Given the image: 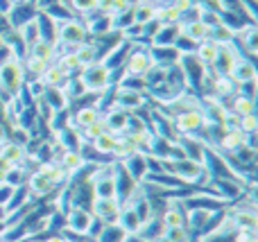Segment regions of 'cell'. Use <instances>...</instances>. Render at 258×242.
Returning a JSON list of instances; mask_svg holds the SVG:
<instances>
[{"label":"cell","instance_id":"6da1fadb","mask_svg":"<svg viewBox=\"0 0 258 242\" xmlns=\"http://www.w3.org/2000/svg\"><path fill=\"white\" fill-rule=\"evenodd\" d=\"M77 79L84 84L86 93L91 95H100L109 89L111 84V68H107L102 61H95L91 66H84L77 72Z\"/></svg>","mask_w":258,"mask_h":242},{"label":"cell","instance_id":"7a4b0ae2","mask_svg":"<svg viewBox=\"0 0 258 242\" xmlns=\"http://www.w3.org/2000/svg\"><path fill=\"white\" fill-rule=\"evenodd\" d=\"M25 86V72H23V59L14 57L0 68V91L16 98L18 91Z\"/></svg>","mask_w":258,"mask_h":242},{"label":"cell","instance_id":"3957f363","mask_svg":"<svg viewBox=\"0 0 258 242\" xmlns=\"http://www.w3.org/2000/svg\"><path fill=\"white\" fill-rule=\"evenodd\" d=\"M152 57H150V50L147 48H134L132 45V50H129V54H127V59L122 61V75L125 77H143L147 70L152 68Z\"/></svg>","mask_w":258,"mask_h":242},{"label":"cell","instance_id":"277c9868","mask_svg":"<svg viewBox=\"0 0 258 242\" xmlns=\"http://www.w3.org/2000/svg\"><path fill=\"white\" fill-rule=\"evenodd\" d=\"M91 222H93V215H91L89 208L71 206V208H68V213L63 215V231H66V233H71V235L86 238Z\"/></svg>","mask_w":258,"mask_h":242},{"label":"cell","instance_id":"5b68a950","mask_svg":"<svg viewBox=\"0 0 258 242\" xmlns=\"http://www.w3.org/2000/svg\"><path fill=\"white\" fill-rule=\"evenodd\" d=\"M177 66L181 68L183 77H186L188 89H200V84L206 77V66L197 59V54L195 52H181L179 54Z\"/></svg>","mask_w":258,"mask_h":242},{"label":"cell","instance_id":"8992f818","mask_svg":"<svg viewBox=\"0 0 258 242\" xmlns=\"http://www.w3.org/2000/svg\"><path fill=\"white\" fill-rule=\"evenodd\" d=\"M113 107L125 109L127 113H136L141 109H147V93L127 89V86H116L113 89Z\"/></svg>","mask_w":258,"mask_h":242},{"label":"cell","instance_id":"52a82bcc","mask_svg":"<svg viewBox=\"0 0 258 242\" xmlns=\"http://www.w3.org/2000/svg\"><path fill=\"white\" fill-rule=\"evenodd\" d=\"M172 125L179 136H195V134H200L206 122H204V116H202L200 109H190V111H183V113H179V116H174Z\"/></svg>","mask_w":258,"mask_h":242},{"label":"cell","instance_id":"ba28073f","mask_svg":"<svg viewBox=\"0 0 258 242\" xmlns=\"http://www.w3.org/2000/svg\"><path fill=\"white\" fill-rule=\"evenodd\" d=\"M120 202L116 197L111 199H102V197H95L93 204H91V215L95 220H100L102 224H116L118 215H120Z\"/></svg>","mask_w":258,"mask_h":242},{"label":"cell","instance_id":"9c48e42d","mask_svg":"<svg viewBox=\"0 0 258 242\" xmlns=\"http://www.w3.org/2000/svg\"><path fill=\"white\" fill-rule=\"evenodd\" d=\"M25 186H27V193H30L32 199H43V197H48V195H52L54 190H59V186L54 184L52 179H48L41 170L30 172Z\"/></svg>","mask_w":258,"mask_h":242},{"label":"cell","instance_id":"30bf717a","mask_svg":"<svg viewBox=\"0 0 258 242\" xmlns=\"http://www.w3.org/2000/svg\"><path fill=\"white\" fill-rule=\"evenodd\" d=\"M186 206H183L181 199H168V206L161 213V222H163V229H172V226H186Z\"/></svg>","mask_w":258,"mask_h":242},{"label":"cell","instance_id":"8fae6325","mask_svg":"<svg viewBox=\"0 0 258 242\" xmlns=\"http://www.w3.org/2000/svg\"><path fill=\"white\" fill-rule=\"evenodd\" d=\"M36 12H39V9H34V3L12 5V9L5 14V16H7V25L12 27V30H18V27L25 25L27 21H32V18L36 16Z\"/></svg>","mask_w":258,"mask_h":242},{"label":"cell","instance_id":"7c38bea8","mask_svg":"<svg viewBox=\"0 0 258 242\" xmlns=\"http://www.w3.org/2000/svg\"><path fill=\"white\" fill-rule=\"evenodd\" d=\"M177 143L181 145L186 158H190V161H197V163H204V158H206V145L202 143L200 138H195V136H177Z\"/></svg>","mask_w":258,"mask_h":242},{"label":"cell","instance_id":"4fadbf2b","mask_svg":"<svg viewBox=\"0 0 258 242\" xmlns=\"http://www.w3.org/2000/svg\"><path fill=\"white\" fill-rule=\"evenodd\" d=\"M127 118H129V113L120 107H109L107 111L102 113V120H104V125H107V131H111V134H125Z\"/></svg>","mask_w":258,"mask_h":242},{"label":"cell","instance_id":"5bb4252c","mask_svg":"<svg viewBox=\"0 0 258 242\" xmlns=\"http://www.w3.org/2000/svg\"><path fill=\"white\" fill-rule=\"evenodd\" d=\"M36 79H39L45 89H63V84L68 82V75L54 61H50L48 66L43 68V72L36 77Z\"/></svg>","mask_w":258,"mask_h":242},{"label":"cell","instance_id":"9a60e30c","mask_svg":"<svg viewBox=\"0 0 258 242\" xmlns=\"http://www.w3.org/2000/svg\"><path fill=\"white\" fill-rule=\"evenodd\" d=\"M102 116V113L98 111V107L95 104H84V107H80L77 111H71V127L77 131H82L84 127H89L93 120H98V118Z\"/></svg>","mask_w":258,"mask_h":242},{"label":"cell","instance_id":"2e32d148","mask_svg":"<svg viewBox=\"0 0 258 242\" xmlns=\"http://www.w3.org/2000/svg\"><path fill=\"white\" fill-rule=\"evenodd\" d=\"M258 30L254 23H245V25L240 27V30L236 32V43H240L242 48L247 50V57H254V54L258 52Z\"/></svg>","mask_w":258,"mask_h":242},{"label":"cell","instance_id":"e0dca14e","mask_svg":"<svg viewBox=\"0 0 258 242\" xmlns=\"http://www.w3.org/2000/svg\"><path fill=\"white\" fill-rule=\"evenodd\" d=\"M229 77H231L236 84H245V82H254L256 79V63L251 57H240L236 61V66H233V70L229 72Z\"/></svg>","mask_w":258,"mask_h":242},{"label":"cell","instance_id":"ac0fdd59","mask_svg":"<svg viewBox=\"0 0 258 242\" xmlns=\"http://www.w3.org/2000/svg\"><path fill=\"white\" fill-rule=\"evenodd\" d=\"M73 52H75L77 61L82 63V68L91 66V63H95V61H100V59H102V54H100V48L91 39H86L84 43L75 45V48H73Z\"/></svg>","mask_w":258,"mask_h":242},{"label":"cell","instance_id":"d6986e66","mask_svg":"<svg viewBox=\"0 0 258 242\" xmlns=\"http://www.w3.org/2000/svg\"><path fill=\"white\" fill-rule=\"evenodd\" d=\"M59 166H61V170H63V175L71 179L73 175H77V172L82 170V168L86 166L84 163V158L80 156V152L77 149H63V154L59 156Z\"/></svg>","mask_w":258,"mask_h":242},{"label":"cell","instance_id":"ffe728a7","mask_svg":"<svg viewBox=\"0 0 258 242\" xmlns=\"http://www.w3.org/2000/svg\"><path fill=\"white\" fill-rule=\"evenodd\" d=\"M245 138H247V134H242L240 129H224L215 149H218V152L229 154V152H233V149L242 147V145H245Z\"/></svg>","mask_w":258,"mask_h":242},{"label":"cell","instance_id":"44dd1931","mask_svg":"<svg viewBox=\"0 0 258 242\" xmlns=\"http://www.w3.org/2000/svg\"><path fill=\"white\" fill-rule=\"evenodd\" d=\"M150 57L154 63H161V66H172V63L179 61V50L174 45H165V48H159V45H150Z\"/></svg>","mask_w":258,"mask_h":242},{"label":"cell","instance_id":"7402d4cb","mask_svg":"<svg viewBox=\"0 0 258 242\" xmlns=\"http://www.w3.org/2000/svg\"><path fill=\"white\" fill-rule=\"evenodd\" d=\"M52 136L57 140H52V143H57L59 147L63 149H80L82 147V136L77 129H73V127H63V129L59 131H52Z\"/></svg>","mask_w":258,"mask_h":242},{"label":"cell","instance_id":"603a6c76","mask_svg":"<svg viewBox=\"0 0 258 242\" xmlns=\"http://www.w3.org/2000/svg\"><path fill=\"white\" fill-rule=\"evenodd\" d=\"M181 34L179 25H161L156 30V34L150 39V45H159V48H165V45H174Z\"/></svg>","mask_w":258,"mask_h":242},{"label":"cell","instance_id":"cb8c5ba5","mask_svg":"<svg viewBox=\"0 0 258 242\" xmlns=\"http://www.w3.org/2000/svg\"><path fill=\"white\" fill-rule=\"evenodd\" d=\"M179 30H181L183 36H188V39L195 41V43H202V41L209 39V34H211V30L200 21V18L188 21V23H181V25H179Z\"/></svg>","mask_w":258,"mask_h":242},{"label":"cell","instance_id":"d4e9b609","mask_svg":"<svg viewBox=\"0 0 258 242\" xmlns=\"http://www.w3.org/2000/svg\"><path fill=\"white\" fill-rule=\"evenodd\" d=\"M0 156H3L7 163H12V166H21V163L25 161L27 152L23 145L12 143V140H5V143L0 145Z\"/></svg>","mask_w":258,"mask_h":242},{"label":"cell","instance_id":"484cf974","mask_svg":"<svg viewBox=\"0 0 258 242\" xmlns=\"http://www.w3.org/2000/svg\"><path fill=\"white\" fill-rule=\"evenodd\" d=\"M218 50H220V45L215 43L213 39H204L202 43H197L195 54L206 68H211L213 66V61H215V57H218Z\"/></svg>","mask_w":258,"mask_h":242},{"label":"cell","instance_id":"4316f807","mask_svg":"<svg viewBox=\"0 0 258 242\" xmlns=\"http://www.w3.org/2000/svg\"><path fill=\"white\" fill-rule=\"evenodd\" d=\"M122 168L129 172V177H132L134 181H138L141 184L143 177H145L147 172V166H145V156H141V154H132L129 158H125V161H120Z\"/></svg>","mask_w":258,"mask_h":242},{"label":"cell","instance_id":"83f0119b","mask_svg":"<svg viewBox=\"0 0 258 242\" xmlns=\"http://www.w3.org/2000/svg\"><path fill=\"white\" fill-rule=\"evenodd\" d=\"M54 63H57L68 77H75L77 72L82 70V63L77 61V57H75L73 50H63V52H59V57H54Z\"/></svg>","mask_w":258,"mask_h":242},{"label":"cell","instance_id":"f1b7e54d","mask_svg":"<svg viewBox=\"0 0 258 242\" xmlns=\"http://www.w3.org/2000/svg\"><path fill=\"white\" fill-rule=\"evenodd\" d=\"M118 224H120L129 235H136L138 229H141V217L136 215V211H134V208L122 206L120 208V215H118Z\"/></svg>","mask_w":258,"mask_h":242},{"label":"cell","instance_id":"f546056e","mask_svg":"<svg viewBox=\"0 0 258 242\" xmlns=\"http://www.w3.org/2000/svg\"><path fill=\"white\" fill-rule=\"evenodd\" d=\"M132 154H136V147H134V140L129 134H116V147H113V156L116 161H125Z\"/></svg>","mask_w":258,"mask_h":242},{"label":"cell","instance_id":"4dcf8cb0","mask_svg":"<svg viewBox=\"0 0 258 242\" xmlns=\"http://www.w3.org/2000/svg\"><path fill=\"white\" fill-rule=\"evenodd\" d=\"M127 238H129V233L116 222V224H104L100 235L95 238V242H127Z\"/></svg>","mask_w":258,"mask_h":242},{"label":"cell","instance_id":"1f68e13d","mask_svg":"<svg viewBox=\"0 0 258 242\" xmlns=\"http://www.w3.org/2000/svg\"><path fill=\"white\" fill-rule=\"evenodd\" d=\"M227 109L229 111H233L236 116H249V113H254L256 111V100H249V98H242V95H233L231 100H229V104H227Z\"/></svg>","mask_w":258,"mask_h":242},{"label":"cell","instance_id":"d6a6232c","mask_svg":"<svg viewBox=\"0 0 258 242\" xmlns=\"http://www.w3.org/2000/svg\"><path fill=\"white\" fill-rule=\"evenodd\" d=\"M27 54H30V57L41 59V61H45V63L54 61V57H57V52H54V45L48 43V41H41V39L36 41L34 45H30V48H27Z\"/></svg>","mask_w":258,"mask_h":242},{"label":"cell","instance_id":"836d02e7","mask_svg":"<svg viewBox=\"0 0 258 242\" xmlns=\"http://www.w3.org/2000/svg\"><path fill=\"white\" fill-rule=\"evenodd\" d=\"M163 222H161V217H150L147 222H143L141 224V229H138V238H143V240H147V242H152L156 238V235H161L163 233Z\"/></svg>","mask_w":258,"mask_h":242},{"label":"cell","instance_id":"e575fe53","mask_svg":"<svg viewBox=\"0 0 258 242\" xmlns=\"http://www.w3.org/2000/svg\"><path fill=\"white\" fill-rule=\"evenodd\" d=\"M91 147H93L100 156H109V154H113V147H116V134H111V131H102V134L91 143Z\"/></svg>","mask_w":258,"mask_h":242},{"label":"cell","instance_id":"d590c367","mask_svg":"<svg viewBox=\"0 0 258 242\" xmlns=\"http://www.w3.org/2000/svg\"><path fill=\"white\" fill-rule=\"evenodd\" d=\"M18 39H21V43L25 45V48H30V45H34L36 41L41 39L39 36V27H36V18H32V21H27L25 25L18 27Z\"/></svg>","mask_w":258,"mask_h":242},{"label":"cell","instance_id":"8d00e7d4","mask_svg":"<svg viewBox=\"0 0 258 242\" xmlns=\"http://www.w3.org/2000/svg\"><path fill=\"white\" fill-rule=\"evenodd\" d=\"M154 5L150 0H141V3L134 7V23L138 25H147L150 21H154Z\"/></svg>","mask_w":258,"mask_h":242},{"label":"cell","instance_id":"74e56055","mask_svg":"<svg viewBox=\"0 0 258 242\" xmlns=\"http://www.w3.org/2000/svg\"><path fill=\"white\" fill-rule=\"evenodd\" d=\"M41 98H43L45 102L52 107V111H61V109H68V100H66V95H63L61 89H45Z\"/></svg>","mask_w":258,"mask_h":242},{"label":"cell","instance_id":"f35d334b","mask_svg":"<svg viewBox=\"0 0 258 242\" xmlns=\"http://www.w3.org/2000/svg\"><path fill=\"white\" fill-rule=\"evenodd\" d=\"M102 131H107V125H104V120H102V116L98 118V120H93L89 127H84V129L80 131V136H82V143H93L95 138H98Z\"/></svg>","mask_w":258,"mask_h":242},{"label":"cell","instance_id":"ab89813d","mask_svg":"<svg viewBox=\"0 0 258 242\" xmlns=\"http://www.w3.org/2000/svg\"><path fill=\"white\" fill-rule=\"evenodd\" d=\"M209 39H213L218 45H227V43H231V41L236 39V34H233V30H229L224 23H218L215 27H211Z\"/></svg>","mask_w":258,"mask_h":242},{"label":"cell","instance_id":"60d3db41","mask_svg":"<svg viewBox=\"0 0 258 242\" xmlns=\"http://www.w3.org/2000/svg\"><path fill=\"white\" fill-rule=\"evenodd\" d=\"M163 233L168 235L170 242H192L186 226H172V229H165Z\"/></svg>","mask_w":258,"mask_h":242},{"label":"cell","instance_id":"b9f144b4","mask_svg":"<svg viewBox=\"0 0 258 242\" xmlns=\"http://www.w3.org/2000/svg\"><path fill=\"white\" fill-rule=\"evenodd\" d=\"M238 129H240L242 134H256V129H258V125H256V113L242 116V118H240V125H238Z\"/></svg>","mask_w":258,"mask_h":242},{"label":"cell","instance_id":"7bdbcfd3","mask_svg":"<svg viewBox=\"0 0 258 242\" xmlns=\"http://www.w3.org/2000/svg\"><path fill=\"white\" fill-rule=\"evenodd\" d=\"M14 57H16V52H14L12 45H9V43H3V41H0V68H3L7 61H12Z\"/></svg>","mask_w":258,"mask_h":242},{"label":"cell","instance_id":"ee69618b","mask_svg":"<svg viewBox=\"0 0 258 242\" xmlns=\"http://www.w3.org/2000/svg\"><path fill=\"white\" fill-rule=\"evenodd\" d=\"M113 7H116V0H98V12H102V14H107V16H111L113 14Z\"/></svg>","mask_w":258,"mask_h":242},{"label":"cell","instance_id":"f6af8a7d","mask_svg":"<svg viewBox=\"0 0 258 242\" xmlns=\"http://www.w3.org/2000/svg\"><path fill=\"white\" fill-rule=\"evenodd\" d=\"M12 163H7L3 156H0V184H5V177L9 175V170H12Z\"/></svg>","mask_w":258,"mask_h":242},{"label":"cell","instance_id":"bcb514c9","mask_svg":"<svg viewBox=\"0 0 258 242\" xmlns=\"http://www.w3.org/2000/svg\"><path fill=\"white\" fill-rule=\"evenodd\" d=\"M7 138H9V129H7V125H3V122H0V145H3Z\"/></svg>","mask_w":258,"mask_h":242},{"label":"cell","instance_id":"7dc6e473","mask_svg":"<svg viewBox=\"0 0 258 242\" xmlns=\"http://www.w3.org/2000/svg\"><path fill=\"white\" fill-rule=\"evenodd\" d=\"M152 242H170V240H168V235H165V233H161V235H156Z\"/></svg>","mask_w":258,"mask_h":242},{"label":"cell","instance_id":"c3c4849f","mask_svg":"<svg viewBox=\"0 0 258 242\" xmlns=\"http://www.w3.org/2000/svg\"><path fill=\"white\" fill-rule=\"evenodd\" d=\"M127 242H147V240H143V238H138V235H129Z\"/></svg>","mask_w":258,"mask_h":242},{"label":"cell","instance_id":"681fc988","mask_svg":"<svg viewBox=\"0 0 258 242\" xmlns=\"http://www.w3.org/2000/svg\"><path fill=\"white\" fill-rule=\"evenodd\" d=\"M12 5H23V3H34V0H9Z\"/></svg>","mask_w":258,"mask_h":242},{"label":"cell","instance_id":"f907efd6","mask_svg":"<svg viewBox=\"0 0 258 242\" xmlns=\"http://www.w3.org/2000/svg\"><path fill=\"white\" fill-rule=\"evenodd\" d=\"M23 242H41L39 238H27V240H23Z\"/></svg>","mask_w":258,"mask_h":242}]
</instances>
